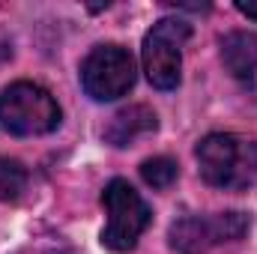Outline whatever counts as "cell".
Instances as JSON below:
<instances>
[{
  "instance_id": "cell-1",
  "label": "cell",
  "mask_w": 257,
  "mask_h": 254,
  "mask_svg": "<svg viewBox=\"0 0 257 254\" xmlns=\"http://www.w3.org/2000/svg\"><path fill=\"white\" fill-rule=\"evenodd\" d=\"M197 165L209 186L242 191L257 180V141L233 132H212L197 144Z\"/></svg>"
},
{
  "instance_id": "cell-2",
  "label": "cell",
  "mask_w": 257,
  "mask_h": 254,
  "mask_svg": "<svg viewBox=\"0 0 257 254\" xmlns=\"http://www.w3.org/2000/svg\"><path fill=\"white\" fill-rule=\"evenodd\" d=\"M60 126V108L54 96L30 81H18L0 93V129L9 135H45Z\"/></svg>"
},
{
  "instance_id": "cell-3",
  "label": "cell",
  "mask_w": 257,
  "mask_h": 254,
  "mask_svg": "<svg viewBox=\"0 0 257 254\" xmlns=\"http://www.w3.org/2000/svg\"><path fill=\"white\" fill-rule=\"evenodd\" d=\"M192 36V27L180 18H162L153 24V30L144 36L141 60L144 72L153 87L174 90L180 84V66H183V45Z\"/></svg>"
},
{
  "instance_id": "cell-4",
  "label": "cell",
  "mask_w": 257,
  "mask_h": 254,
  "mask_svg": "<svg viewBox=\"0 0 257 254\" xmlns=\"http://www.w3.org/2000/svg\"><path fill=\"white\" fill-rule=\"evenodd\" d=\"M102 203L108 209V227L102 230V245L111 251L135 248L138 236L150 224V206L141 200V194L126 180H111L105 186Z\"/></svg>"
},
{
  "instance_id": "cell-5",
  "label": "cell",
  "mask_w": 257,
  "mask_h": 254,
  "mask_svg": "<svg viewBox=\"0 0 257 254\" xmlns=\"http://www.w3.org/2000/svg\"><path fill=\"white\" fill-rule=\"evenodd\" d=\"M81 84L90 99L114 102L126 96L135 84V60L120 45H99L81 66Z\"/></svg>"
},
{
  "instance_id": "cell-6",
  "label": "cell",
  "mask_w": 257,
  "mask_h": 254,
  "mask_svg": "<svg viewBox=\"0 0 257 254\" xmlns=\"http://www.w3.org/2000/svg\"><path fill=\"white\" fill-rule=\"evenodd\" d=\"M218 242H224V230H221L218 215H212V218L189 215L171 227V245L180 254H206Z\"/></svg>"
},
{
  "instance_id": "cell-7",
  "label": "cell",
  "mask_w": 257,
  "mask_h": 254,
  "mask_svg": "<svg viewBox=\"0 0 257 254\" xmlns=\"http://www.w3.org/2000/svg\"><path fill=\"white\" fill-rule=\"evenodd\" d=\"M150 132H156V114L147 105H128L123 111H117L111 123L105 126V141L114 147H128Z\"/></svg>"
},
{
  "instance_id": "cell-8",
  "label": "cell",
  "mask_w": 257,
  "mask_h": 254,
  "mask_svg": "<svg viewBox=\"0 0 257 254\" xmlns=\"http://www.w3.org/2000/svg\"><path fill=\"white\" fill-rule=\"evenodd\" d=\"M221 60L233 78H251L257 69V36L233 30L221 39Z\"/></svg>"
},
{
  "instance_id": "cell-9",
  "label": "cell",
  "mask_w": 257,
  "mask_h": 254,
  "mask_svg": "<svg viewBox=\"0 0 257 254\" xmlns=\"http://www.w3.org/2000/svg\"><path fill=\"white\" fill-rule=\"evenodd\" d=\"M141 177L153 189H171L174 180H177V162L168 159V156H153L141 165Z\"/></svg>"
},
{
  "instance_id": "cell-10",
  "label": "cell",
  "mask_w": 257,
  "mask_h": 254,
  "mask_svg": "<svg viewBox=\"0 0 257 254\" xmlns=\"http://www.w3.org/2000/svg\"><path fill=\"white\" fill-rule=\"evenodd\" d=\"M27 186V171L15 159H0V200H18Z\"/></svg>"
},
{
  "instance_id": "cell-11",
  "label": "cell",
  "mask_w": 257,
  "mask_h": 254,
  "mask_svg": "<svg viewBox=\"0 0 257 254\" xmlns=\"http://www.w3.org/2000/svg\"><path fill=\"white\" fill-rule=\"evenodd\" d=\"M236 9H239L242 15H248V18H257V3H251V0H248V3H245V0H239V3H236Z\"/></svg>"
}]
</instances>
